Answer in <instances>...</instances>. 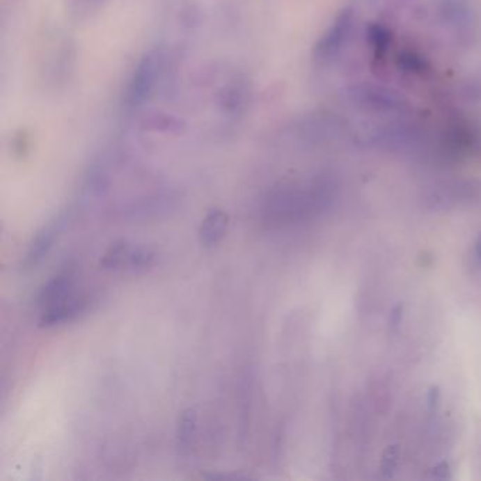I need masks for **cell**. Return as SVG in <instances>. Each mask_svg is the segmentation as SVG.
I'll return each instance as SVG.
<instances>
[{
	"instance_id": "11",
	"label": "cell",
	"mask_w": 481,
	"mask_h": 481,
	"mask_svg": "<svg viewBox=\"0 0 481 481\" xmlns=\"http://www.w3.org/2000/svg\"><path fill=\"white\" fill-rule=\"evenodd\" d=\"M400 457H401V452H400V448H398L397 445L388 446V448L384 450L383 459H381V473H383L384 477L393 475L394 470H395L397 466H398Z\"/></svg>"
},
{
	"instance_id": "15",
	"label": "cell",
	"mask_w": 481,
	"mask_h": 481,
	"mask_svg": "<svg viewBox=\"0 0 481 481\" xmlns=\"http://www.w3.org/2000/svg\"><path fill=\"white\" fill-rule=\"evenodd\" d=\"M475 254H477V257H478L480 261H481V236L478 237L477 244H475Z\"/></svg>"
},
{
	"instance_id": "6",
	"label": "cell",
	"mask_w": 481,
	"mask_h": 481,
	"mask_svg": "<svg viewBox=\"0 0 481 481\" xmlns=\"http://www.w3.org/2000/svg\"><path fill=\"white\" fill-rule=\"evenodd\" d=\"M229 226V215L221 209H210L199 226V243L203 249H215L225 237Z\"/></svg>"
},
{
	"instance_id": "14",
	"label": "cell",
	"mask_w": 481,
	"mask_h": 481,
	"mask_svg": "<svg viewBox=\"0 0 481 481\" xmlns=\"http://www.w3.org/2000/svg\"><path fill=\"white\" fill-rule=\"evenodd\" d=\"M402 308H404V306L400 303V305H397V306L393 309V312H391V315H390V324H391V328H397V326L401 324Z\"/></svg>"
},
{
	"instance_id": "5",
	"label": "cell",
	"mask_w": 481,
	"mask_h": 481,
	"mask_svg": "<svg viewBox=\"0 0 481 481\" xmlns=\"http://www.w3.org/2000/svg\"><path fill=\"white\" fill-rule=\"evenodd\" d=\"M249 84L242 75L230 77L219 90V104L225 113L236 116L242 113L249 100Z\"/></svg>"
},
{
	"instance_id": "12",
	"label": "cell",
	"mask_w": 481,
	"mask_h": 481,
	"mask_svg": "<svg viewBox=\"0 0 481 481\" xmlns=\"http://www.w3.org/2000/svg\"><path fill=\"white\" fill-rule=\"evenodd\" d=\"M432 474L436 478H449L450 477V467L446 462H442L434 467Z\"/></svg>"
},
{
	"instance_id": "13",
	"label": "cell",
	"mask_w": 481,
	"mask_h": 481,
	"mask_svg": "<svg viewBox=\"0 0 481 481\" xmlns=\"http://www.w3.org/2000/svg\"><path fill=\"white\" fill-rule=\"evenodd\" d=\"M439 400H441V391L438 387H432L429 390V393H427V402H429V408L431 409H435L439 404Z\"/></svg>"
},
{
	"instance_id": "4",
	"label": "cell",
	"mask_w": 481,
	"mask_h": 481,
	"mask_svg": "<svg viewBox=\"0 0 481 481\" xmlns=\"http://www.w3.org/2000/svg\"><path fill=\"white\" fill-rule=\"evenodd\" d=\"M90 299L84 295H71L65 301L52 305L41 310L40 326L41 328H54L68 322H72L89 308Z\"/></svg>"
},
{
	"instance_id": "10",
	"label": "cell",
	"mask_w": 481,
	"mask_h": 481,
	"mask_svg": "<svg viewBox=\"0 0 481 481\" xmlns=\"http://www.w3.org/2000/svg\"><path fill=\"white\" fill-rule=\"evenodd\" d=\"M368 38L376 57H383L390 45V31L381 24H374L368 29Z\"/></svg>"
},
{
	"instance_id": "1",
	"label": "cell",
	"mask_w": 481,
	"mask_h": 481,
	"mask_svg": "<svg viewBox=\"0 0 481 481\" xmlns=\"http://www.w3.org/2000/svg\"><path fill=\"white\" fill-rule=\"evenodd\" d=\"M163 72V54L154 49L139 61L125 92V103L127 108L136 109L144 104L157 89L159 77Z\"/></svg>"
},
{
	"instance_id": "2",
	"label": "cell",
	"mask_w": 481,
	"mask_h": 481,
	"mask_svg": "<svg viewBox=\"0 0 481 481\" xmlns=\"http://www.w3.org/2000/svg\"><path fill=\"white\" fill-rule=\"evenodd\" d=\"M353 12L350 9H343L332 22L331 27L322 34L315 44L313 48V60L319 64L331 63L336 58L347 40L353 29Z\"/></svg>"
},
{
	"instance_id": "7",
	"label": "cell",
	"mask_w": 481,
	"mask_h": 481,
	"mask_svg": "<svg viewBox=\"0 0 481 481\" xmlns=\"http://www.w3.org/2000/svg\"><path fill=\"white\" fill-rule=\"evenodd\" d=\"M74 277L70 271L61 273L47 281L38 294V306L47 309L74 295Z\"/></svg>"
},
{
	"instance_id": "3",
	"label": "cell",
	"mask_w": 481,
	"mask_h": 481,
	"mask_svg": "<svg viewBox=\"0 0 481 481\" xmlns=\"http://www.w3.org/2000/svg\"><path fill=\"white\" fill-rule=\"evenodd\" d=\"M68 222V218L65 215H60L54 221H51L47 226H44L34 240L31 242L23 261L22 267L23 270H33L48 255L51 249L54 247L58 236L64 230L65 225Z\"/></svg>"
},
{
	"instance_id": "9",
	"label": "cell",
	"mask_w": 481,
	"mask_h": 481,
	"mask_svg": "<svg viewBox=\"0 0 481 481\" xmlns=\"http://www.w3.org/2000/svg\"><path fill=\"white\" fill-rule=\"evenodd\" d=\"M198 435V413L194 408H187L178 418L177 449L180 456L188 457L195 446Z\"/></svg>"
},
{
	"instance_id": "8",
	"label": "cell",
	"mask_w": 481,
	"mask_h": 481,
	"mask_svg": "<svg viewBox=\"0 0 481 481\" xmlns=\"http://www.w3.org/2000/svg\"><path fill=\"white\" fill-rule=\"evenodd\" d=\"M356 96L360 102H363L367 108H371L374 111H388L394 112L397 109L402 108V100L400 96H397L390 89L381 88V86H363L361 89H357Z\"/></svg>"
}]
</instances>
